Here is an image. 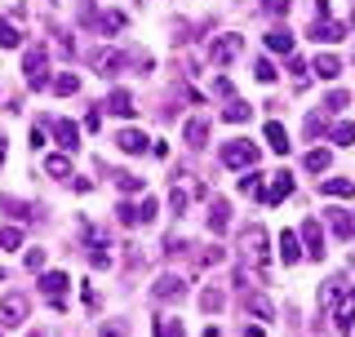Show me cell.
<instances>
[{"label":"cell","instance_id":"1","mask_svg":"<svg viewBox=\"0 0 355 337\" xmlns=\"http://www.w3.org/2000/svg\"><path fill=\"white\" fill-rule=\"evenodd\" d=\"M258 155H262V147H253L249 138H231V142H222L218 160L227 168H258Z\"/></svg>","mask_w":355,"mask_h":337},{"label":"cell","instance_id":"2","mask_svg":"<svg viewBox=\"0 0 355 337\" xmlns=\"http://www.w3.org/2000/svg\"><path fill=\"white\" fill-rule=\"evenodd\" d=\"M27 311H31V302L22 293H5V297H0V329H18V324H27Z\"/></svg>","mask_w":355,"mask_h":337},{"label":"cell","instance_id":"3","mask_svg":"<svg viewBox=\"0 0 355 337\" xmlns=\"http://www.w3.org/2000/svg\"><path fill=\"white\" fill-rule=\"evenodd\" d=\"M22 76H27L31 89H49V58H44V49H31L22 58Z\"/></svg>","mask_w":355,"mask_h":337},{"label":"cell","instance_id":"4","mask_svg":"<svg viewBox=\"0 0 355 337\" xmlns=\"http://www.w3.org/2000/svg\"><path fill=\"white\" fill-rule=\"evenodd\" d=\"M244 53V36H236V31H227V36H218L214 44H209V58H214L218 67H227V62H236Z\"/></svg>","mask_w":355,"mask_h":337},{"label":"cell","instance_id":"5","mask_svg":"<svg viewBox=\"0 0 355 337\" xmlns=\"http://www.w3.org/2000/svg\"><path fill=\"white\" fill-rule=\"evenodd\" d=\"M329 306H333V324H338V329H351V324H355V288L342 284L338 297H333Z\"/></svg>","mask_w":355,"mask_h":337},{"label":"cell","instance_id":"6","mask_svg":"<svg viewBox=\"0 0 355 337\" xmlns=\"http://www.w3.org/2000/svg\"><path fill=\"white\" fill-rule=\"evenodd\" d=\"M240 253L249 257V262H266V231L262 227H249L240 235Z\"/></svg>","mask_w":355,"mask_h":337},{"label":"cell","instance_id":"7","mask_svg":"<svg viewBox=\"0 0 355 337\" xmlns=\"http://www.w3.org/2000/svg\"><path fill=\"white\" fill-rule=\"evenodd\" d=\"M116 147L125 151V155H142V151H151V138L142 129H120L116 133Z\"/></svg>","mask_w":355,"mask_h":337},{"label":"cell","instance_id":"8","mask_svg":"<svg viewBox=\"0 0 355 337\" xmlns=\"http://www.w3.org/2000/svg\"><path fill=\"white\" fill-rule=\"evenodd\" d=\"M288 196H293V173L280 168V173L271 178V187L262 191V200H266V205H280V200H288Z\"/></svg>","mask_w":355,"mask_h":337},{"label":"cell","instance_id":"9","mask_svg":"<svg viewBox=\"0 0 355 337\" xmlns=\"http://www.w3.org/2000/svg\"><path fill=\"white\" fill-rule=\"evenodd\" d=\"M182 142H187V147H209V125H205V116H191V120H187V125H182Z\"/></svg>","mask_w":355,"mask_h":337},{"label":"cell","instance_id":"10","mask_svg":"<svg viewBox=\"0 0 355 337\" xmlns=\"http://www.w3.org/2000/svg\"><path fill=\"white\" fill-rule=\"evenodd\" d=\"M182 293H187V279L182 275H160V279H155V297H160V302H182Z\"/></svg>","mask_w":355,"mask_h":337},{"label":"cell","instance_id":"11","mask_svg":"<svg viewBox=\"0 0 355 337\" xmlns=\"http://www.w3.org/2000/svg\"><path fill=\"white\" fill-rule=\"evenodd\" d=\"M324 218H329L333 235H342V240H355V213H347V209H329Z\"/></svg>","mask_w":355,"mask_h":337},{"label":"cell","instance_id":"12","mask_svg":"<svg viewBox=\"0 0 355 337\" xmlns=\"http://www.w3.org/2000/svg\"><path fill=\"white\" fill-rule=\"evenodd\" d=\"M231 227V205H227V200H209V231H214V235H222V231H227Z\"/></svg>","mask_w":355,"mask_h":337},{"label":"cell","instance_id":"13","mask_svg":"<svg viewBox=\"0 0 355 337\" xmlns=\"http://www.w3.org/2000/svg\"><path fill=\"white\" fill-rule=\"evenodd\" d=\"M53 138H58V147L71 151V155H76V147H80V129H76L71 120H53Z\"/></svg>","mask_w":355,"mask_h":337},{"label":"cell","instance_id":"14","mask_svg":"<svg viewBox=\"0 0 355 337\" xmlns=\"http://www.w3.org/2000/svg\"><path fill=\"white\" fill-rule=\"evenodd\" d=\"M107 111L120 116V120H129L133 116V94H129V89H111V94H107Z\"/></svg>","mask_w":355,"mask_h":337},{"label":"cell","instance_id":"15","mask_svg":"<svg viewBox=\"0 0 355 337\" xmlns=\"http://www.w3.org/2000/svg\"><path fill=\"white\" fill-rule=\"evenodd\" d=\"M302 240H306V253H311V257H324V231H320L315 218L302 222Z\"/></svg>","mask_w":355,"mask_h":337},{"label":"cell","instance_id":"16","mask_svg":"<svg viewBox=\"0 0 355 337\" xmlns=\"http://www.w3.org/2000/svg\"><path fill=\"white\" fill-rule=\"evenodd\" d=\"M266 49L288 58V53H293V31H288V27H271V31H266Z\"/></svg>","mask_w":355,"mask_h":337},{"label":"cell","instance_id":"17","mask_svg":"<svg viewBox=\"0 0 355 337\" xmlns=\"http://www.w3.org/2000/svg\"><path fill=\"white\" fill-rule=\"evenodd\" d=\"M342 36H347V27H342V22H333V18L315 22V18H311V40H342Z\"/></svg>","mask_w":355,"mask_h":337},{"label":"cell","instance_id":"18","mask_svg":"<svg viewBox=\"0 0 355 337\" xmlns=\"http://www.w3.org/2000/svg\"><path fill=\"white\" fill-rule=\"evenodd\" d=\"M67 284H71V279H67L62 271H44V275H40V288H44V293H49L53 302H58V297L67 293Z\"/></svg>","mask_w":355,"mask_h":337},{"label":"cell","instance_id":"19","mask_svg":"<svg viewBox=\"0 0 355 337\" xmlns=\"http://www.w3.org/2000/svg\"><path fill=\"white\" fill-rule=\"evenodd\" d=\"M89 62H94V71H103V76H107V71H120V67H125V58H120L116 49H98Z\"/></svg>","mask_w":355,"mask_h":337},{"label":"cell","instance_id":"20","mask_svg":"<svg viewBox=\"0 0 355 337\" xmlns=\"http://www.w3.org/2000/svg\"><path fill=\"white\" fill-rule=\"evenodd\" d=\"M320 191L333 196V200H351L355 196V182H351V178H329V182H320Z\"/></svg>","mask_w":355,"mask_h":337},{"label":"cell","instance_id":"21","mask_svg":"<svg viewBox=\"0 0 355 337\" xmlns=\"http://www.w3.org/2000/svg\"><path fill=\"white\" fill-rule=\"evenodd\" d=\"M244 297H249V311H253V316H258V320H271V316H275V311H271V302H266V293H262V288H244Z\"/></svg>","mask_w":355,"mask_h":337},{"label":"cell","instance_id":"22","mask_svg":"<svg viewBox=\"0 0 355 337\" xmlns=\"http://www.w3.org/2000/svg\"><path fill=\"white\" fill-rule=\"evenodd\" d=\"M266 142H271V151L288 155V129L280 125V120H271V125H266Z\"/></svg>","mask_w":355,"mask_h":337},{"label":"cell","instance_id":"23","mask_svg":"<svg viewBox=\"0 0 355 337\" xmlns=\"http://www.w3.org/2000/svg\"><path fill=\"white\" fill-rule=\"evenodd\" d=\"M311 67H315V76H320V80H333V76L342 71V62L333 58V53H315V62H311Z\"/></svg>","mask_w":355,"mask_h":337},{"label":"cell","instance_id":"24","mask_svg":"<svg viewBox=\"0 0 355 337\" xmlns=\"http://www.w3.org/2000/svg\"><path fill=\"white\" fill-rule=\"evenodd\" d=\"M280 257H284V266H293L297 257H302V244H297V235H293V231H284V235H280Z\"/></svg>","mask_w":355,"mask_h":337},{"label":"cell","instance_id":"25","mask_svg":"<svg viewBox=\"0 0 355 337\" xmlns=\"http://www.w3.org/2000/svg\"><path fill=\"white\" fill-rule=\"evenodd\" d=\"M249 116H253V111H249V103H240V98H231L227 111H222V120H227V125H244Z\"/></svg>","mask_w":355,"mask_h":337},{"label":"cell","instance_id":"26","mask_svg":"<svg viewBox=\"0 0 355 337\" xmlns=\"http://www.w3.org/2000/svg\"><path fill=\"white\" fill-rule=\"evenodd\" d=\"M222 306H227V293H222V288H205V293H200V311H209V316H218Z\"/></svg>","mask_w":355,"mask_h":337},{"label":"cell","instance_id":"27","mask_svg":"<svg viewBox=\"0 0 355 337\" xmlns=\"http://www.w3.org/2000/svg\"><path fill=\"white\" fill-rule=\"evenodd\" d=\"M44 173H49V178H67V173H71V155H67V151L49 155V160H44Z\"/></svg>","mask_w":355,"mask_h":337},{"label":"cell","instance_id":"28","mask_svg":"<svg viewBox=\"0 0 355 337\" xmlns=\"http://www.w3.org/2000/svg\"><path fill=\"white\" fill-rule=\"evenodd\" d=\"M49 89H53V94H58V98H71L76 89H80V80H76L71 71H62V76H53V80H49Z\"/></svg>","mask_w":355,"mask_h":337},{"label":"cell","instance_id":"29","mask_svg":"<svg viewBox=\"0 0 355 337\" xmlns=\"http://www.w3.org/2000/svg\"><path fill=\"white\" fill-rule=\"evenodd\" d=\"M329 138L338 142V147H351V142H355V120H342V125H333Z\"/></svg>","mask_w":355,"mask_h":337},{"label":"cell","instance_id":"30","mask_svg":"<svg viewBox=\"0 0 355 337\" xmlns=\"http://www.w3.org/2000/svg\"><path fill=\"white\" fill-rule=\"evenodd\" d=\"M329 164H333V151H324V147H315V151L306 155V168H311V173H324Z\"/></svg>","mask_w":355,"mask_h":337},{"label":"cell","instance_id":"31","mask_svg":"<svg viewBox=\"0 0 355 337\" xmlns=\"http://www.w3.org/2000/svg\"><path fill=\"white\" fill-rule=\"evenodd\" d=\"M18 44H22L18 27H14V22H5V18H0V49H18Z\"/></svg>","mask_w":355,"mask_h":337},{"label":"cell","instance_id":"32","mask_svg":"<svg viewBox=\"0 0 355 337\" xmlns=\"http://www.w3.org/2000/svg\"><path fill=\"white\" fill-rule=\"evenodd\" d=\"M0 249H22V231L18 227H0Z\"/></svg>","mask_w":355,"mask_h":337},{"label":"cell","instance_id":"33","mask_svg":"<svg viewBox=\"0 0 355 337\" xmlns=\"http://www.w3.org/2000/svg\"><path fill=\"white\" fill-rule=\"evenodd\" d=\"M155 337H187V329L178 320H160V324H155Z\"/></svg>","mask_w":355,"mask_h":337},{"label":"cell","instance_id":"34","mask_svg":"<svg viewBox=\"0 0 355 337\" xmlns=\"http://www.w3.org/2000/svg\"><path fill=\"white\" fill-rule=\"evenodd\" d=\"M138 222H142V227H147V222H155V200H151V196L138 200Z\"/></svg>","mask_w":355,"mask_h":337},{"label":"cell","instance_id":"35","mask_svg":"<svg viewBox=\"0 0 355 337\" xmlns=\"http://www.w3.org/2000/svg\"><path fill=\"white\" fill-rule=\"evenodd\" d=\"M116 187L125 191V196H133V191H142V178H133V173H116Z\"/></svg>","mask_w":355,"mask_h":337},{"label":"cell","instance_id":"36","mask_svg":"<svg viewBox=\"0 0 355 337\" xmlns=\"http://www.w3.org/2000/svg\"><path fill=\"white\" fill-rule=\"evenodd\" d=\"M116 218L125 222V227H142V222H138V205H120V209H116Z\"/></svg>","mask_w":355,"mask_h":337},{"label":"cell","instance_id":"37","mask_svg":"<svg viewBox=\"0 0 355 337\" xmlns=\"http://www.w3.org/2000/svg\"><path fill=\"white\" fill-rule=\"evenodd\" d=\"M347 103H351V94H347V89H333V94H329V103H324V111H342Z\"/></svg>","mask_w":355,"mask_h":337},{"label":"cell","instance_id":"38","mask_svg":"<svg viewBox=\"0 0 355 337\" xmlns=\"http://www.w3.org/2000/svg\"><path fill=\"white\" fill-rule=\"evenodd\" d=\"M0 209H5V213H14V218H27V205H22V200H9V196H0Z\"/></svg>","mask_w":355,"mask_h":337},{"label":"cell","instance_id":"39","mask_svg":"<svg viewBox=\"0 0 355 337\" xmlns=\"http://www.w3.org/2000/svg\"><path fill=\"white\" fill-rule=\"evenodd\" d=\"M98 337H129V324L125 320H111V324H103V333Z\"/></svg>","mask_w":355,"mask_h":337},{"label":"cell","instance_id":"40","mask_svg":"<svg viewBox=\"0 0 355 337\" xmlns=\"http://www.w3.org/2000/svg\"><path fill=\"white\" fill-rule=\"evenodd\" d=\"M253 76H258L262 85H271V80H275V67L266 62V58H258V67H253Z\"/></svg>","mask_w":355,"mask_h":337},{"label":"cell","instance_id":"41","mask_svg":"<svg viewBox=\"0 0 355 337\" xmlns=\"http://www.w3.org/2000/svg\"><path fill=\"white\" fill-rule=\"evenodd\" d=\"M98 27H103V31H120V27H125V14H103Z\"/></svg>","mask_w":355,"mask_h":337},{"label":"cell","instance_id":"42","mask_svg":"<svg viewBox=\"0 0 355 337\" xmlns=\"http://www.w3.org/2000/svg\"><path fill=\"white\" fill-rule=\"evenodd\" d=\"M22 262H27V271H44V249H27Z\"/></svg>","mask_w":355,"mask_h":337},{"label":"cell","instance_id":"43","mask_svg":"<svg viewBox=\"0 0 355 337\" xmlns=\"http://www.w3.org/2000/svg\"><path fill=\"white\" fill-rule=\"evenodd\" d=\"M169 205H173V213H178V218H182V209H187V191H178V187H173V196H169Z\"/></svg>","mask_w":355,"mask_h":337},{"label":"cell","instance_id":"44","mask_svg":"<svg viewBox=\"0 0 355 337\" xmlns=\"http://www.w3.org/2000/svg\"><path fill=\"white\" fill-rule=\"evenodd\" d=\"M214 94H218V98H231L236 89H231V80H227V76H218V80H214Z\"/></svg>","mask_w":355,"mask_h":337},{"label":"cell","instance_id":"45","mask_svg":"<svg viewBox=\"0 0 355 337\" xmlns=\"http://www.w3.org/2000/svg\"><path fill=\"white\" fill-rule=\"evenodd\" d=\"M262 5H266V9H271V14H280V18L288 14V0H262Z\"/></svg>","mask_w":355,"mask_h":337},{"label":"cell","instance_id":"46","mask_svg":"<svg viewBox=\"0 0 355 337\" xmlns=\"http://www.w3.org/2000/svg\"><path fill=\"white\" fill-rule=\"evenodd\" d=\"M320 129H324V120H320V116H306V133H311V138H315Z\"/></svg>","mask_w":355,"mask_h":337},{"label":"cell","instance_id":"47","mask_svg":"<svg viewBox=\"0 0 355 337\" xmlns=\"http://www.w3.org/2000/svg\"><path fill=\"white\" fill-rule=\"evenodd\" d=\"M244 337H262V324H244Z\"/></svg>","mask_w":355,"mask_h":337},{"label":"cell","instance_id":"48","mask_svg":"<svg viewBox=\"0 0 355 337\" xmlns=\"http://www.w3.org/2000/svg\"><path fill=\"white\" fill-rule=\"evenodd\" d=\"M0 164H5V142H0Z\"/></svg>","mask_w":355,"mask_h":337},{"label":"cell","instance_id":"49","mask_svg":"<svg viewBox=\"0 0 355 337\" xmlns=\"http://www.w3.org/2000/svg\"><path fill=\"white\" fill-rule=\"evenodd\" d=\"M351 18H355V14H351Z\"/></svg>","mask_w":355,"mask_h":337}]
</instances>
